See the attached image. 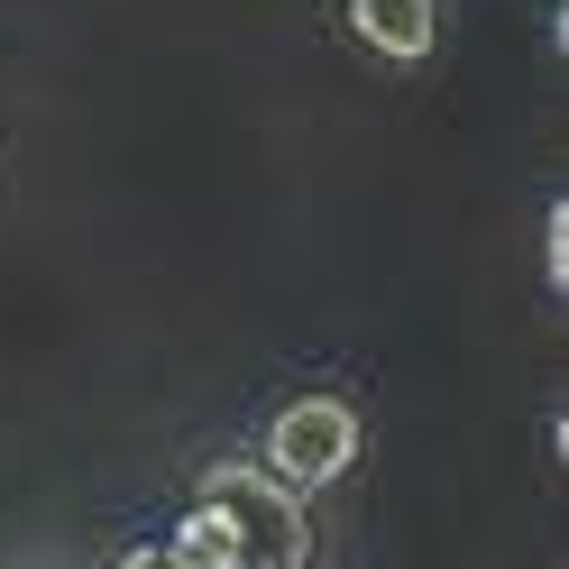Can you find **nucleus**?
<instances>
[{"mask_svg":"<svg viewBox=\"0 0 569 569\" xmlns=\"http://www.w3.org/2000/svg\"><path fill=\"white\" fill-rule=\"evenodd\" d=\"M202 506L221 515L239 569H312L303 496L284 487V478H267L258 459H221V469H202Z\"/></svg>","mask_w":569,"mask_h":569,"instance_id":"f257e3e1","label":"nucleus"},{"mask_svg":"<svg viewBox=\"0 0 569 569\" xmlns=\"http://www.w3.org/2000/svg\"><path fill=\"white\" fill-rule=\"evenodd\" d=\"M258 469L284 478L295 496L340 487L349 469H359V413H349L340 396H295V405H276V422H267V459H258Z\"/></svg>","mask_w":569,"mask_h":569,"instance_id":"f03ea898","label":"nucleus"},{"mask_svg":"<svg viewBox=\"0 0 569 569\" xmlns=\"http://www.w3.org/2000/svg\"><path fill=\"white\" fill-rule=\"evenodd\" d=\"M349 28H359V47L396 56V64H422V56L441 47L432 0H349Z\"/></svg>","mask_w":569,"mask_h":569,"instance_id":"7ed1b4c3","label":"nucleus"},{"mask_svg":"<svg viewBox=\"0 0 569 569\" xmlns=\"http://www.w3.org/2000/svg\"><path fill=\"white\" fill-rule=\"evenodd\" d=\"M174 560H184V569H239V560H230V532H221V515H211V506L184 515V542H174Z\"/></svg>","mask_w":569,"mask_h":569,"instance_id":"20e7f679","label":"nucleus"},{"mask_svg":"<svg viewBox=\"0 0 569 569\" xmlns=\"http://www.w3.org/2000/svg\"><path fill=\"white\" fill-rule=\"evenodd\" d=\"M120 569H184V560H174V542H138V551H120Z\"/></svg>","mask_w":569,"mask_h":569,"instance_id":"39448f33","label":"nucleus"}]
</instances>
